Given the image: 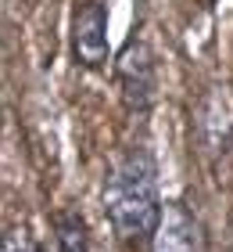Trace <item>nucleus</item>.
Here are the masks:
<instances>
[{"label":"nucleus","mask_w":233,"mask_h":252,"mask_svg":"<svg viewBox=\"0 0 233 252\" xmlns=\"http://www.w3.org/2000/svg\"><path fill=\"white\" fill-rule=\"evenodd\" d=\"M101 205L122 249H151L165 213L158 158L151 155V148L133 144L111 158L101 184Z\"/></svg>","instance_id":"1"},{"label":"nucleus","mask_w":233,"mask_h":252,"mask_svg":"<svg viewBox=\"0 0 233 252\" xmlns=\"http://www.w3.org/2000/svg\"><path fill=\"white\" fill-rule=\"evenodd\" d=\"M115 79H119L126 112L136 119H147L158 101V58L144 22H136L129 29L126 43L115 54Z\"/></svg>","instance_id":"2"},{"label":"nucleus","mask_w":233,"mask_h":252,"mask_svg":"<svg viewBox=\"0 0 233 252\" xmlns=\"http://www.w3.org/2000/svg\"><path fill=\"white\" fill-rule=\"evenodd\" d=\"M72 58L86 72H101L111 58L108 43V4L104 0H79L72 7Z\"/></svg>","instance_id":"3"},{"label":"nucleus","mask_w":233,"mask_h":252,"mask_svg":"<svg viewBox=\"0 0 233 252\" xmlns=\"http://www.w3.org/2000/svg\"><path fill=\"white\" fill-rule=\"evenodd\" d=\"M147 252H208L205 223L197 220L190 202H183V198L165 202L158 234H155V242H151Z\"/></svg>","instance_id":"4"},{"label":"nucleus","mask_w":233,"mask_h":252,"mask_svg":"<svg viewBox=\"0 0 233 252\" xmlns=\"http://www.w3.org/2000/svg\"><path fill=\"white\" fill-rule=\"evenodd\" d=\"M51 249L54 252H93L90 227L79 209H54L51 213Z\"/></svg>","instance_id":"5"},{"label":"nucleus","mask_w":233,"mask_h":252,"mask_svg":"<svg viewBox=\"0 0 233 252\" xmlns=\"http://www.w3.org/2000/svg\"><path fill=\"white\" fill-rule=\"evenodd\" d=\"M0 252H47V249L40 245V238L26 223H15L0 234Z\"/></svg>","instance_id":"6"},{"label":"nucleus","mask_w":233,"mask_h":252,"mask_svg":"<svg viewBox=\"0 0 233 252\" xmlns=\"http://www.w3.org/2000/svg\"><path fill=\"white\" fill-rule=\"evenodd\" d=\"M201 4H205V7H212V4H215V0H201Z\"/></svg>","instance_id":"7"}]
</instances>
